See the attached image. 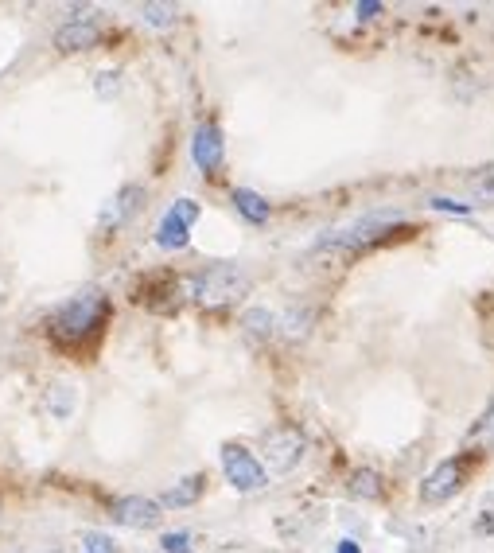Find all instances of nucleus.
<instances>
[{"mask_svg":"<svg viewBox=\"0 0 494 553\" xmlns=\"http://www.w3.org/2000/svg\"><path fill=\"white\" fill-rule=\"evenodd\" d=\"M222 472L234 491H261L269 483V472L261 468V460L249 452L246 444H222Z\"/></svg>","mask_w":494,"mask_h":553,"instance_id":"39448f33","label":"nucleus"},{"mask_svg":"<svg viewBox=\"0 0 494 553\" xmlns=\"http://www.w3.org/2000/svg\"><path fill=\"white\" fill-rule=\"evenodd\" d=\"M304 452H308L304 433L292 429V425H277V429H269L265 441H261V468L273 472V476H284V472H292V468L304 460Z\"/></svg>","mask_w":494,"mask_h":553,"instance_id":"20e7f679","label":"nucleus"},{"mask_svg":"<svg viewBox=\"0 0 494 553\" xmlns=\"http://www.w3.org/2000/svg\"><path fill=\"white\" fill-rule=\"evenodd\" d=\"M98 39H102V32H98L94 20H71V24H63V28L55 32V47H59L63 55H74V51H90Z\"/></svg>","mask_w":494,"mask_h":553,"instance_id":"9b49d317","label":"nucleus"},{"mask_svg":"<svg viewBox=\"0 0 494 553\" xmlns=\"http://www.w3.org/2000/svg\"><path fill=\"white\" fill-rule=\"evenodd\" d=\"M191 156H195V168H199L203 176H214V172L222 168V160H226V141H222V129H218L214 121H203V125L195 129V137H191Z\"/></svg>","mask_w":494,"mask_h":553,"instance_id":"1a4fd4ad","label":"nucleus"},{"mask_svg":"<svg viewBox=\"0 0 494 553\" xmlns=\"http://www.w3.org/2000/svg\"><path fill=\"white\" fill-rule=\"evenodd\" d=\"M176 4H141V16L144 24H152V28H168V24H176Z\"/></svg>","mask_w":494,"mask_h":553,"instance_id":"a211bd4d","label":"nucleus"},{"mask_svg":"<svg viewBox=\"0 0 494 553\" xmlns=\"http://www.w3.org/2000/svg\"><path fill=\"white\" fill-rule=\"evenodd\" d=\"M160 550L164 553H191V534H183V530L164 534V538H160Z\"/></svg>","mask_w":494,"mask_h":553,"instance_id":"aec40b11","label":"nucleus"},{"mask_svg":"<svg viewBox=\"0 0 494 553\" xmlns=\"http://www.w3.org/2000/svg\"><path fill=\"white\" fill-rule=\"evenodd\" d=\"M109 515H113V522H121V526L152 530V526H160L164 507L156 499H144V495H125V499H113L109 503Z\"/></svg>","mask_w":494,"mask_h":553,"instance_id":"6e6552de","label":"nucleus"},{"mask_svg":"<svg viewBox=\"0 0 494 553\" xmlns=\"http://www.w3.org/2000/svg\"><path fill=\"white\" fill-rule=\"evenodd\" d=\"M242 332L253 339V343H269L277 335V316L269 308H249L242 316Z\"/></svg>","mask_w":494,"mask_h":553,"instance_id":"ddd939ff","label":"nucleus"},{"mask_svg":"<svg viewBox=\"0 0 494 553\" xmlns=\"http://www.w3.org/2000/svg\"><path fill=\"white\" fill-rule=\"evenodd\" d=\"M432 207H436V211H456V215H467V203H452V199H444V195H432Z\"/></svg>","mask_w":494,"mask_h":553,"instance_id":"4be33fe9","label":"nucleus"},{"mask_svg":"<svg viewBox=\"0 0 494 553\" xmlns=\"http://www.w3.org/2000/svg\"><path fill=\"white\" fill-rule=\"evenodd\" d=\"M467 468H471V460H467V456L436 464V468H432L421 483V503H428V507H440V503H448L452 495H459V491H463V483H467Z\"/></svg>","mask_w":494,"mask_h":553,"instance_id":"423d86ee","label":"nucleus"},{"mask_svg":"<svg viewBox=\"0 0 494 553\" xmlns=\"http://www.w3.org/2000/svg\"><path fill=\"white\" fill-rule=\"evenodd\" d=\"M378 12H382V4H378V0H366V4H354V16H358V20H374Z\"/></svg>","mask_w":494,"mask_h":553,"instance_id":"5701e85b","label":"nucleus"},{"mask_svg":"<svg viewBox=\"0 0 494 553\" xmlns=\"http://www.w3.org/2000/svg\"><path fill=\"white\" fill-rule=\"evenodd\" d=\"M347 487H351V495H358V499H382V480H378V472H354Z\"/></svg>","mask_w":494,"mask_h":553,"instance_id":"f3484780","label":"nucleus"},{"mask_svg":"<svg viewBox=\"0 0 494 553\" xmlns=\"http://www.w3.org/2000/svg\"><path fill=\"white\" fill-rule=\"evenodd\" d=\"M203 487H207V480H203V476H183L176 487H168V491H164L160 507H191V503H199Z\"/></svg>","mask_w":494,"mask_h":553,"instance_id":"f8f14e48","label":"nucleus"},{"mask_svg":"<svg viewBox=\"0 0 494 553\" xmlns=\"http://www.w3.org/2000/svg\"><path fill=\"white\" fill-rule=\"evenodd\" d=\"M401 226H405V219H401L397 211L366 215V219L347 222V226H339V230L323 234V238H319V250H343V254H362V250H370V246H378V242L393 238V230H401Z\"/></svg>","mask_w":494,"mask_h":553,"instance_id":"7ed1b4c3","label":"nucleus"},{"mask_svg":"<svg viewBox=\"0 0 494 553\" xmlns=\"http://www.w3.org/2000/svg\"><path fill=\"white\" fill-rule=\"evenodd\" d=\"M109 316V300L102 293H82L67 300L51 320H47V335L63 347V351H78V347H90L102 328H106Z\"/></svg>","mask_w":494,"mask_h":553,"instance_id":"f257e3e1","label":"nucleus"},{"mask_svg":"<svg viewBox=\"0 0 494 553\" xmlns=\"http://www.w3.org/2000/svg\"><path fill=\"white\" fill-rule=\"evenodd\" d=\"M339 553H358V546H351V542H343V546H339Z\"/></svg>","mask_w":494,"mask_h":553,"instance_id":"b1692460","label":"nucleus"},{"mask_svg":"<svg viewBox=\"0 0 494 553\" xmlns=\"http://www.w3.org/2000/svg\"><path fill=\"white\" fill-rule=\"evenodd\" d=\"M234 207H238V215L253 226H261V222H269V199H261L257 191H249V187H238L234 191Z\"/></svg>","mask_w":494,"mask_h":553,"instance_id":"2eb2a0df","label":"nucleus"},{"mask_svg":"<svg viewBox=\"0 0 494 553\" xmlns=\"http://www.w3.org/2000/svg\"><path fill=\"white\" fill-rule=\"evenodd\" d=\"M312 320H316V312L312 308H292L288 312V339H300V335H308V328H312Z\"/></svg>","mask_w":494,"mask_h":553,"instance_id":"6ab92c4d","label":"nucleus"},{"mask_svg":"<svg viewBox=\"0 0 494 553\" xmlns=\"http://www.w3.org/2000/svg\"><path fill=\"white\" fill-rule=\"evenodd\" d=\"M144 207V187L141 184H125L113 199L106 203V211H102V230H117V226H125V222L133 219L137 211Z\"/></svg>","mask_w":494,"mask_h":553,"instance_id":"9d476101","label":"nucleus"},{"mask_svg":"<svg viewBox=\"0 0 494 553\" xmlns=\"http://www.w3.org/2000/svg\"><path fill=\"white\" fill-rule=\"evenodd\" d=\"M467 448H471V452H491L494 448V398L483 406V413L475 417V425H471V433H467Z\"/></svg>","mask_w":494,"mask_h":553,"instance_id":"4468645a","label":"nucleus"},{"mask_svg":"<svg viewBox=\"0 0 494 553\" xmlns=\"http://www.w3.org/2000/svg\"><path fill=\"white\" fill-rule=\"evenodd\" d=\"M183 289L191 300H199L203 308H226L249 289V277L234 265V261H214L207 269H199L191 281H183Z\"/></svg>","mask_w":494,"mask_h":553,"instance_id":"f03ea898","label":"nucleus"},{"mask_svg":"<svg viewBox=\"0 0 494 553\" xmlns=\"http://www.w3.org/2000/svg\"><path fill=\"white\" fill-rule=\"evenodd\" d=\"M463 184H467V191H471V199H479V203H494V164L467 172Z\"/></svg>","mask_w":494,"mask_h":553,"instance_id":"dca6fc26","label":"nucleus"},{"mask_svg":"<svg viewBox=\"0 0 494 553\" xmlns=\"http://www.w3.org/2000/svg\"><path fill=\"white\" fill-rule=\"evenodd\" d=\"M86 553H113V542L106 534H86Z\"/></svg>","mask_w":494,"mask_h":553,"instance_id":"412c9836","label":"nucleus"},{"mask_svg":"<svg viewBox=\"0 0 494 553\" xmlns=\"http://www.w3.org/2000/svg\"><path fill=\"white\" fill-rule=\"evenodd\" d=\"M199 219V203L195 199H176L172 211L160 219V230H156V246L164 250H183L191 242V226Z\"/></svg>","mask_w":494,"mask_h":553,"instance_id":"0eeeda50","label":"nucleus"}]
</instances>
